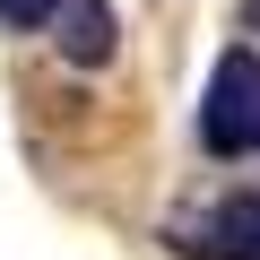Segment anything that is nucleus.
I'll use <instances>...</instances> for the list:
<instances>
[{
  "label": "nucleus",
  "instance_id": "7ed1b4c3",
  "mask_svg": "<svg viewBox=\"0 0 260 260\" xmlns=\"http://www.w3.org/2000/svg\"><path fill=\"white\" fill-rule=\"evenodd\" d=\"M44 26H61L52 44H61L78 70H104V61H113V9H104V0H61Z\"/></svg>",
  "mask_w": 260,
  "mask_h": 260
},
{
  "label": "nucleus",
  "instance_id": "39448f33",
  "mask_svg": "<svg viewBox=\"0 0 260 260\" xmlns=\"http://www.w3.org/2000/svg\"><path fill=\"white\" fill-rule=\"evenodd\" d=\"M243 18H251V26H260V0H251V9H243Z\"/></svg>",
  "mask_w": 260,
  "mask_h": 260
},
{
  "label": "nucleus",
  "instance_id": "f03ea898",
  "mask_svg": "<svg viewBox=\"0 0 260 260\" xmlns=\"http://www.w3.org/2000/svg\"><path fill=\"white\" fill-rule=\"evenodd\" d=\"M174 251H182V260H260V191L182 217V225H174Z\"/></svg>",
  "mask_w": 260,
  "mask_h": 260
},
{
  "label": "nucleus",
  "instance_id": "f257e3e1",
  "mask_svg": "<svg viewBox=\"0 0 260 260\" xmlns=\"http://www.w3.org/2000/svg\"><path fill=\"white\" fill-rule=\"evenodd\" d=\"M200 148L208 156H260V52H217L200 95Z\"/></svg>",
  "mask_w": 260,
  "mask_h": 260
},
{
  "label": "nucleus",
  "instance_id": "20e7f679",
  "mask_svg": "<svg viewBox=\"0 0 260 260\" xmlns=\"http://www.w3.org/2000/svg\"><path fill=\"white\" fill-rule=\"evenodd\" d=\"M61 0H0V26H44Z\"/></svg>",
  "mask_w": 260,
  "mask_h": 260
}]
</instances>
